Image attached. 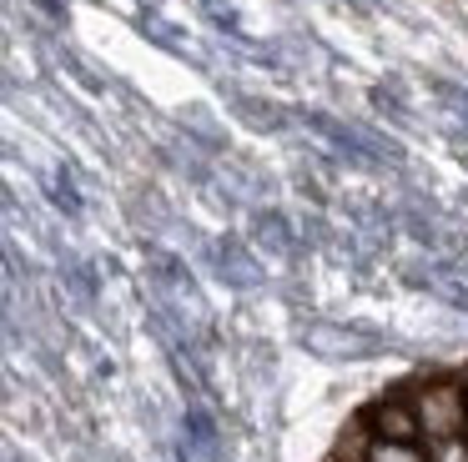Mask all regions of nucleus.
I'll return each instance as SVG.
<instances>
[{
    "label": "nucleus",
    "instance_id": "obj_1",
    "mask_svg": "<svg viewBox=\"0 0 468 462\" xmlns=\"http://www.w3.org/2000/svg\"><path fill=\"white\" fill-rule=\"evenodd\" d=\"M292 341L317 362H333V367H353V362H373L398 352V341L378 327H363V321L347 317H327V311H303L292 327Z\"/></svg>",
    "mask_w": 468,
    "mask_h": 462
},
{
    "label": "nucleus",
    "instance_id": "obj_2",
    "mask_svg": "<svg viewBox=\"0 0 468 462\" xmlns=\"http://www.w3.org/2000/svg\"><path fill=\"white\" fill-rule=\"evenodd\" d=\"M413 392V407L423 417V437H463L468 432V382L453 372H413L403 377Z\"/></svg>",
    "mask_w": 468,
    "mask_h": 462
},
{
    "label": "nucleus",
    "instance_id": "obj_3",
    "mask_svg": "<svg viewBox=\"0 0 468 462\" xmlns=\"http://www.w3.org/2000/svg\"><path fill=\"white\" fill-rule=\"evenodd\" d=\"M242 236L252 241L262 257L282 261V267H303V261L313 257L307 241H303V226H297V216L282 206V201H262V206L247 211V231H242Z\"/></svg>",
    "mask_w": 468,
    "mask_h": 462
},
{
    "label": "nucleus",
    "instance_id": "obj_4",
    "mask_svg": "<svg viewBox=\"0 0 468 462\" xmlns=\"http://www.w3.org/2000/svg\"><path fill=\"white\" fill-rule=\"evenodd\" d=\"M222 86V100L227 110H232L237 126H247L252 136H292L297 131V106L292 100H277V96H262V90H247V86H227V80H217Z\"/></svg>",
    "mask_w": 468,
    "mask_h": 462
},
{
    "label": "nucleus",
    "instance_id": "obj_5",
    "mask_svg": "<svg viewBox=\"0 0 468 462\" xmlns=\"http://www.w3.org/2000/svg\"><path fill=\"white\" fill-rule=\"evenodd\" d=\"M132 30L146 40V46L166 50L172 60H186L192 70H202V76H212V56H207L202 46H197V36L186 26H176L172 16H166L162 5H152V0H142V5L132 10Z\"/></svg>",
    "mask_w": 468,
    "mask_h": 462
},
{
    "label": "nucleus",
    "instance_id": "obj_6",
    "mask_svg": "<svg viewBox=\"0 0 468 462\" xmlns=\"http://www.w3.org/2000/svg\"><path fill=\"white\" fill-rule=\"evenodd\" d=\"M357 417L367 422V432H373L378 442H428L423 437V417H418V407H413L408 382L383 387L373 402H363V407H357Z\"/></svg>",
    "mask_w": 468,
    "mask_h": 462
},
{
    "label": "nucleus",
    "instance_id": "obj_7",
    "mask_svg": "<svg viewBox=\"0 0 468 462\" xmlns=\"http://www.w3.org/2000/svg\"><path fill=\"white\" fill-rule=\"evenodd\" d=\"M36 191H41V201L51 206V216L66 221V226H81V221L91 216V206H86V191H81V176H76V161H71V156H56L51 166L36 176Z\"/></svg>",
    "mask_w": 468,
    "mask_h": 462
},
{
    "label": "nucleus",
    "instance_id": "obj_8",
    "mask_svg": "<svg viewBox=\"0 0 468 462\" xmlns=\"http://www.w3.org/2000/svg\"><path fill=\"white\" fill-rule=\"evenodd\" d=\"M363 462H433V457H428V442H378L373 437Z\"/></svg>",
    "mask_w": 468,
    "mask_h": 462
},
{
    "label": "nucleus",
    "instance_id": "obj_9",
    "mask_svg": "<svg viewBox=\"0 0 468 462\" xmlns=\"http://www.w3.org/2000/svg\"><path fill=\"white\" fill-rule=\"evenodd\" d=\"M428 457L433 462H468V432L463 437H433L428 442Z\"/></svg>",
    "mask_w": 468,
    "mask_h": 462
}]
</instances>
